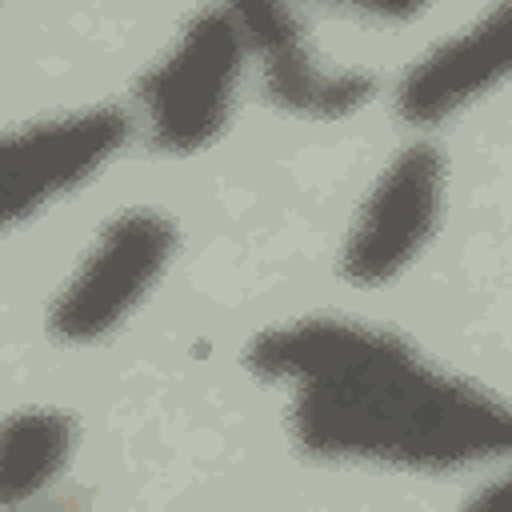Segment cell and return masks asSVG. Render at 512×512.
Here are the masks:
<instances>
[{"mask_svg": "<svg viewBox=\"0 0 512 512\" xmlns=\"http://www.w3.org/2000/svg\"><path fill=\"white\" fill-rule=\"evenodd\" d=\"M244 368L284 396V428L316 464L456 476L512 460V400L392 328L292 316L244 344Z\"/></svg>", "mask_w": 512, "mask_h": 512, "instance_id": "cell-1", "label": "cell"}, {"mask_svg": "<svg viewBox=\"0 0 512 512\" xmlns=\"http://www.w3.org/2000/svg\"><path fill=\"white\" fill-rule=\"evenodd\" d=\"M252 64L236 8H200L136 80V132L160 156L216 148L236 116Z\"/></svg>", "mask_w": 512, "mask_h": 512, "instance_id": "cell-2", "label": "cell"}, {"mask_svg": "<svg viewBox=\"0 0 512 512\" xmlns=\"http://www.w3.org/2000/svg\"><path fill=\"white\" fill-rule=\"evenodd\" d=\"M180 252V224L152 204L112 212L48 300L44 328L64 348L112 340L164 284Z\"/></svg>", "mask_w": 512, "mask_h": 512, "instance_id": "cell-3", "label": "cell"}, {"mask_svg": "<svg viewBox=\"0 0 512 512\" xmlns=\"http://www.w3.org/2000/svg\"><path fill=\"white\" fill-rule=\"evenodd\" d=\"M448 208V156L428 136L400 144L368 184L336 252V268L356 288H388L432 248Z\"/></svg>", "mask_w": 512, "mask_h": 512, "instance_id": "cell-4", "label": "cell"}, {"mask_svg": "<svg viewBox=\"0 0 512 512\" xmlns=\"http://www.w3.org/2000/svg\"><path fill=\"white\" fill-rule=\"evenodd\" d=\"M136 116L120 104H80L16 124L0 140V216L8 228L36 224L80 196L128 148Z\"/></svg>", "mask_w": 512, "mask_h": 512, "instance_id": "cell-5", "label": "cell"}, {"mask_svg": "<svg viewBox=\"0 0 512 512\" xmlns=\"http://www.w3.org/2000/svg\"><path fill=\"white\" fill-rule=\"evenodd\" d=\"M248 52L260 72L264 100L300 124H336L360 116L376 96L380 80L360 64H336L316 52L312 28L292 4H232Z\"/></svg>", "mask_w": 512, "mask_h": 512, "instance_id": "cell-6", "label": "cell"}, {"mask_svg": "<svg viewBox=\"0 0 512 512\" xmlns=\"http://www.w3.org/2000/svg\"><path fill=\"white\" fill-rule=\"evenodd\" d=\"M512 80V4L488 8L428 44L392 84V108L412 132L452 124Z\"/></svg>", "mask_w": 512, "mask_h": 512, "instance_id": "cell-7", "label": "cell"}, {"mask_svg": "<svg viewBox=\"0 0 512 512\" xmlns=\"http://www.w3.org/2000/svg\"><path fill=\"white\" fill-rule=\"evenodd\" d=\"M76 420L52 404L16 408L0 432V496L4 508L16 512L40 500L76 456Z\"/></svg>", "mask_w": 512, "mask_h": 512, "instance_id": "cell-8", "label": "cell"}, {"mask_svg": "<svg viewBox=\"0 0 512 512\" xmlns=\"http://www.w3.org/2000/svg\"><path fill=\"white\" fill-rule=\"evenodd\" d=\"M464 512H512V468L504 476H496L492 484L476 488L464 504Z\"/></svg>", "mask_w": 512, "mask_h": 512, "instance_id": "cell-9", "label": "cell"}]
</instances>
